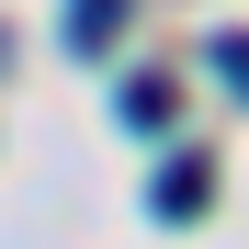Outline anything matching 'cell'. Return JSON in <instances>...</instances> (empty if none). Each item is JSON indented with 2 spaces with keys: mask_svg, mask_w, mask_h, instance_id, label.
<instances>
[{
  "mask_svg": "<svg viewBox=\"0 0 249 249\" xmlns=\"http://www.w3.org/2000/svg\"><path fill=\"white\" fill-rule=\"evenodd\" d=\"M124 12H136V0H68V46L91 57V46H113L124 34Z\"/></svg>",
  "mask_w": 249,
  "mask_h": 249,
  "instance_id": "2",
  "label": "cell"
},
{
  "mask_svg": "<svg viewBox=\"0 0 249 249\" xmlns=\"http://www.w3.org/2000/svg\"><path fill=\"white\" fill-rule=\"evenodd\" d=\"M204 57H215V79H227V91L249 102V34H215V46H204Z\"/></svg>",
  "mask_w": 249,
  "mask_h": 249,
  "instance_id": "4",
  "label": "cell"
},
{
  "mask_svg": "<svg viewBox=\"0 0 249 249\" xmlns=\"http://www.w3.org/2000/svg\"><path fill=\"white\" fill-rule=\"evenodd\" d=\"M170 102H181V91H170L159 68H147V79H124V91H113V113H124V124H170Z\"/></svg>",
  "mask_w": 249,
  "mask_h": 249,
  "instance_id": "3",
  "label": "cell"
},
{
  "mask_svg": "<svg viewBox=\"0 0 249 249\" xmlns=\"http://www.w3.org/2000/svg\"><path fill=\"white\" fill-rule=\"evenodd\" d=\"M204 193H215V170H204V159H193V147H181V159H170V170H159V181H147V204H159V215H170V227H181V215H204Z\"/></svg>",
  "mask_w": 249,
  "mask_h": 249,
  "instance_id": "1",
  "label": "cell"
}]
</instances>
